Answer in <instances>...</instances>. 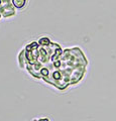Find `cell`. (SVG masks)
I'll return each instance as SVG.
<instances>
[{
    "mask_svg": "<svg viewBox=\"0 0 116 121\" xmlns=\"http://www.w3.org/2000/svg\"><path fill=\"white\" fill-rule=\"evenodd\" d=\"M25 2H26V0H12V3L13 5L17 7V8H21V7H23Z\"/></svg>",
    "mask_w": 116,
    "mask_h": 121,
    "instance_id": "obj_1",
    "label": "cell"
}]
</instances>
